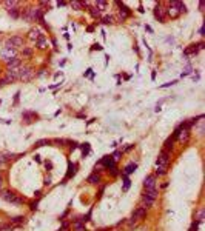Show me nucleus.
I'll list each match as a JSON object with an SVG mask.
<instances>
[{"instance_id":"f257e3e1","label":"nucleus","mask_w":205,"mask_h":231,"mask_svg":"<svg viewBox=\"0 0 205 231\" xmlns=\"http://www.w3.org/2000/svg\"><path fill=\"white\" fill-rule=\"evenodd\" d=\"M176 139L182 143H187L188 139H190V128H187L185 125H180V126L177 128V137Z\"/></svg>"},{"instance_id":"f03ea898","label":"nucleus","mask_w":205,"mask_h":231,"mask_svg":"<svg viewBox=\"0 0 205 231\" xmlns=\"http://www.w3.org/2000/svg\"><path fill=\"white\" fill-rule=\"evenodd\" d=\"M145 216H147V210H145V208H137V210L133 213L130 223H131V225H134V223L137 222V220H142V219H145Z\"/></svg>"},{"instance_id":"7ed1b4c3","label":"nucleus","mask_w":205,"mask_h":231,"mask_svg":"<svg viewBox=\"0 0 205 231\" xmlns=\"http://www.w3.org/2000/svg\"><path fill=\"white\" fill-rule=\"evenodd\" d=\"M22 43H23L22 37L14 36V37H11V39H8V40H6V48H11V50H16L17 46H22Z\"/></svg>"},{"instance_id":"20e7f679","label":"nucleus","mask_w":205,"mask_h":231,"mask_svg":"<svg viewBox=\"0 0 205 231\" xmlns=\"http://www.w3.org/2000/svg\"><path fill=\"white\" fill-rule=\"evenodd\" d=\"M168 162H170V154L167 151H161V154H159V157L156 160V166H167Z\"/></svg>"},{"instance_id":"39448f33","label":"nucleus","mask_w":205,"mask_h":231,"mask_svg":"<svg viewBox=\"0 0 205 231\" xmlns=\"http://www.w3.org/2000/svg\"><path fill=\"white\" fill-rule=\"evenodd\" d=\"M154 17H156L159 22H164L165 20V9L162 8L161 3H157V5L154 6Z\"/></svg>"},{"instance_id":"423d86ee","label":"nucleus","mask_w":205,"mask_h":231,"mask_svg":"<svg viewBox=\"0 0 205 231\" xmlns=\"http://www.w3.org/2000/svg\"><path fill=\"white\" fill-rule=\"evenodd\" d=\"M143 188L145 190H153V188H156V176H148L145 180H143Z\"/></svg>"},{"instance_id":"0eeeda50","label":"nucleus","mask_w":205,"mask_h":231,"mask_svg":"<svg viewBox=\"0 0 205 231\" xmlns=\"http://www.w3.org/2000/svg\"><path fill=\"white\" fill-rule=\"evenodd\" d=\"M19 69H20V77H19V79H22V80H28V79H31L33 69L29 66H23V68H19Z\"/></svg>"},{"instance_id":"6e6552de","label":"nucleus","mask_w":205,"mask_h":231,"mask_svg":"<svg viewBox=\"0 0 205 231\" xmlns=\"http://www.w3.org/2000/svg\"><path fill=\"white\" fill-rule=\"evenodd\" d=\"M2 57L5 60H11L16 57V50H11V48H5V50L2 51Z\"/></svg>"},{"instance_id":"1a4fd4ad","label":"nucleus","mask_w":205,"mask_h":231,"mask_svg":"<svg viewBox=\"0 0 205 231\" xmlns=\"http://www.w3.org/2000/svg\"><path fill=\"white\" fill-rule=\"evenodd\" d=\"M2 197H3V200L13 203L14 199H16V194H14V191H11V190H5V191H2Z\"/></svg>"},{"instance_id":"9d476101","label":"nucleus","mask_w":205,"mask_h":231,"mask_svg":"<svg viewBox=\"0 0 205 231\" xmlns=\"http://www.w3.org/2000/svg\"><path fill=\"white\" fill-rule=\"evenodd\" d=\"M117 6H119V8H120V13H122V14H120V19H127V17H128V16H130V14H131L130 8H127V6H125L122 2H120V3H117Z\"/></svg>"},{"instance_id":"9b49d317","label":"nucleus","mask_w":205,"mask_h":231,"mask_svg":"<svg viewBox=\"0 0 205 231\" xmlns=\"http://www.w3.org/2000/svg\"><path fill=\"white\" fill-rule=\"evenodd\" d=\"M100 180H102V177H100V174H97V173H93L91 176L88 177V182L91 185H97V183H100Z\"/></svg>"},{"instance_id":"f8f14e48","label":"nucleus","mask_w":205,"mask_h":231,"mask_svg":"<svg viewBox=\"0 0 205 231\" xmlns=\"http://www.w3.org/2000/svg\"><path fill=\"white\" fill-rule=\"evenodd\" d=\"M8 77L11 79V80H16V79H19V77H20V69H19V68L9 69L8 71Z\"/></svg>"},{"instance_id":"ddd939ff","label":"nucleus","mask_w":205,"mask_h":231,"mask_svg":"<svg viewBox=\"0 0 205 231\" xmlns=\"http://www.w3.org/2000/svg\"><path fill=\"white\" fill-rule=\"evenodd\" d=\"M28 37H29L31 40H39V39H42L40 29H31V31H29V34H28Z\"/></svg>"},{"instance_id":"4468645a","label":"nucleus","mask_w":205,"mask_h":231,"mask_svg":"<svg viewBox=\"0 0 205 231\" xmlns=\"http://www.w3.org/2000/svg\"><path fill=\"white\" fill-rule=\"evenodd\" d=\"M6 62H8V68H9V69H14V68H17L19 65H20V59H17V57H14L11 60H6Z\"/></svg>"},{"instance_id":"2eb2a0df","label":"nucleus","mask_w":205,"mask_h":231,"mask_svg":"<svg viewBox=\"0 0 205 231\" xmlns=\"http://www.w3.org/2000/svg\"><path fill=\"white\" fill-rule=\"evenodd\" d=\"M143 196H145V197H148V199H156L157 197V190H156V188H153V190H145V194H143Z\"/></svg>"},{"instance_id":"dca6fc26","label":"nucleus","mask_w":205,"mask_h":231,"mask_svg":"<svg viewBox=\"0 0 205 231\" xmlns=\"http://www.w3.org/2000/svg\"><path fill=\"white\" fill-rule=\"evenodd\" d=\"M76 168H77V166H76V163H70V165H68V173H66V177H65V179H70V177L74 176V174H76Z\"/></svg>"},{"instance_id":"f3484780","label":"nucleus","mask_w":205,"mask_h":231,"mask_svg":"<svg viewBox=\"0 0 205 231\" xmlns=\"http://www.w3.org/2000/svg\"><path fill=\"white\" fill-rule=\"evenodd\" d=\"M167 13H168L170 17H173V19H176L177 16H179V11H177V8H176V6H171V5H170V8L167 9Z\"/></svg>"},{"instance_id":"a211bd4d","label":"nucleus","mask_w":205,"mask_h":231,"mask_svg":"<svg viewBox=\"0 0 205 231\" xmlns=\"http://www.w3.org/2000/svg\"><path fill=\"white\" fill-rule=\"evenodd\" d=\"M8 13H9V16L13 17V19H19V16H20V11H19V8H11V9H8Z\"/></svg>"},{"instance_id":"6ab92c4d","label":"nucleus","mask_w":205,"mask_h":231,"mask_svg":"<svg viewBox=\"0 0 205 231\" xmlns=\"http://www.w3.org/2000/svg\"><path fill=\"white\" fill-rule=\"evenodd\" d=\"M46 46H48V43H46V40H45L43 37L37 40V48H39V50H45Z\"/></svg>"},{"instance_id":"aec40b11","label":"nucleus","mask_w":205,"mask_h":231,"mask_svg":"<svg viewBox=\"0 0 205 231\" xmlns=\"http://www.w3.org/2000/svg\"><path fill=\"white\" fill-rule=\"evenodd\" d=\"M197 50H199V48H197V45H191V46L187 48V50H185L184 52H185V54H196Z\"/></svg>"},{"instance_id":"412c9836","label":"nucleus","mask_w":205,"mask_h":231,"mask_svg":"<svg viewBox=\"0 0 205 231\" xmlns=\"http://www.w3.org/2000/svg\"><path fill=\"white\" fill-rule=\"evenodd\" d=\"M107 6H108V3L103 2V0H97V2H96V8H97L99 11H100V9H105Z\"/></svg>"},{"instance_id":"4be33fe9","label":"nucleus","mask_w":205,"mask_h":231,"mask_svg":"<svg viewBox=\"0 0 205 231\" xmlns=\"http://www.w3.org/2000/svg\"><path fill=\"white\" fill-rule=\"evenodd\" d=\"M136 168H137V165H136V163H130V165H127V168H125V174H131Z\"/></svg>"},{"instance_id":"5701e85b","label":"nucleus","mask_w":205,"mask_h":231,"mask_svg":"<svg viewBox=\"0 0 205 231\" xmlns=\"http://www.w3.org/2000/svg\"><path fill=\"white\" fill-rule=\"evenodd\" d=\"M71 8L76 9V11H79V9H82V3L77 2V0H73V2H71Z\"/></svg>"},{"instance_id":"b1692460","label":"nucleus","mask_w":205,"mask_h":231,"mask_svg":"<svg viewBox=\"0 0 205 231\" xmlns=\"http://www.w3.org/2000/svg\"><path fill=\"white\" fill-rule=\"evenodd\" d=\"M74 230L76 231H85V225H83V222H76V225H74Z\"/></svg>"},{"instance_id":"393cba45","label":"nucleus","mask_w":205,"mask_h":231,"mask_svg":"<svg viewBox=\"0 0 205 231\" xmlns=\"http://www.w3.org/2000/svg\"><path fill=\"white\" fill-rule=\"evenodd\" d=\"M17 5H19V2H14V0H11V2H5V6L8 9L11 8H17Z\"/></svg>"},{"instance_id":"a878e982","label":"nucleus","mask_w":205,"mask_h":231,"mask_svg":"<svg viewBox=\"0 0 205 231\" xmlns=\"http://www.w3.org/2000/svg\"><path fill=\"white\" fill-rule=\"evenodd\" d=\"M102 23H103V25L113 23V16H105V17H102Z\"/></svg>"},{"instance_id":"bb28decb","label":"nucleus","mask_w":205,"mask_h":231,"mask_svg":"<svg viewBox=\"0 0 205 231\" xmlns=\"http://www.w3.org/2000/svg\"><path fill=\"white\" fill-rule=\"evenodd\" d=\"M156 173L159 176H164V174H167V166H156Z\"/></svg>"},{"instance_id":"cd10ccee","label":"nucleus","mask_w":205,"mask_h":231,"mask_svg":"<svg viewBox=\"0 0 205 231\" xmlns=\"http://www.w3.org/2000/svg\"><path fill=\"white\" fill-rule=\"evenodd\" d=\"M37 114H34V113H23V119H26V122H29L28 119H36Z\"/></svg>"},{"instance_id":"c85d7f7f","label":"nucleus","mask_w":205,"mask_h":231,"mask_svg":"<svg viewBox=\"0 0 205 231\" xmlns=\"http://www.w3.org/2000/svg\"><path fill=\"white\" fill-rule=\"evenodd\" d=\"M80 148H82V153H83V156H86V154L90 153V145H88V143H83V145L80 146Z\"/></svg>"},{"instance_id":"c756f323","label":"nucleus","mask_w":205,"mask_h":231,"mask_svg":"<svg viewBox=\"0 0 205 231\" xmlns=\"http://www.w3.org/2000/svg\"><path fill=\"white\" fill-rule=\"evenodd\" d=\"M90 13H91V16H93V17H100V11H99L97 8H91Z\"/></svg>"},{"instance_id":"7c9ffc66","label":"nucleus","mask_w":205,"mask_h":231,"mask_svg":"<svg viewBox=\"0 0 205 231\" xmlns=\"http://www.w3.org/2000/svg\"><path fill=\"white\" fill-rule=\"evenodd\" d=\"M13 222L14 223H23L25 222V217H23V216H17V217L13 219Z\"/></svg>"},{"instance_id":"2f4dec72","label":"nucleus","mask_w":205,"mask_h":231,"mask_svg":"<svg viewBox=\"0 0 205 231\" xmlns=\"http://www.w3.org/2000/svg\"><path fill=\"white\" fill-rule=\"evenodd\" d=\"M143 203H145L147 207H151L154 203V200L153 199H148V197H145V196H143Z\"/></svg>"},{"instance_id":"473e14b6","label":"nucleus","mask_w":205,"mask_h":231,"mask_svg":"<svg viewBox=\"0 0 205 231\" xmlns=\"http://www.w3.org/2000/svg\"><path fill=\"white\" fill-rule=\"evenodd\" d=\"M204 219V208H200L199 211H197V222H200Z\"/></svg>"},{"instance_id":"72a5a7b5","label":"nucleus","mask_w":205,"mask_h":231,"mask_svg":"<svg viewBox=\"0 0 205 231\" xmlns=\"http://www.w3.org/2000/svg\"><path fill=\"white\" fill-rule=\"evenodd\" d=\"M173 140H174L173 137H171V139H168V140L165 142V148H170V150H171V148H173Z\"/></svg>"},{"instance_id":"f704fd0d","label":"nucleus","mask_w":205,"mask_h":231,"mask_svg":"<svg viewBox=\"0 0 205 231\" xmlns=\"http://www.w3.org/2000/svg\"><path fill=\"white\" fill-rule=\"evenodd\" d=\"M120 156H122V153H120V151H116V153L113 154V157H111V159L116 162V160H119V159H120Z\"/></svg>"},{"instance_id":"c9c22d12","label":"nucleus","mask_w":205,"mask_h":231,"mask_svg":"<svg viewBox=\"0 0 205 231\" xmlns=\"http://www.w3.org/2000/svg\"><path fill=\"white\" fill-rule=\"evenodd\" d=\"M13 203H16V205H20V203H23V197H17V196H16V199H14Z\"/></svg>"},{"instance_id":"e433bc0d","label":"nucleus","mask_w":205,"mask_h":231,"mask_svg":"<svg viewBox=\"0 0 205 231\" xmlns=\"http://www.w3.org/2000/svg\"><path fill=\"white\" fill-rule=\"evenodd\" d=\"M128 187H130V180H128V177L125 176V185H123V190L127 191L128 190Z\"/></svg>"},{"instance_id":"4c0bfd02","label":"nucleus","mask_w":205,"mask_h":231,"mask_svg":"<svg viewBox=\"0 0 205 231\" xmlns=\"http://www.w3.org/2000/svg\"><path fill=\"white\" fill-rule=\"evenodd\" d=\"M45 143H48V140H39V142L36 143V146H43Z\"/></svg>"},{"instance_id":"58836bf2","label":"nucleus","mask_w":205,"mask_h":231,"mask_svg":"<svg viewBox=\"0 0 205 231\" xmlns=\"http://www.w3.org/2000/svg\"><path fill=\"white\" fill-rule=\"evenodd\" d=\"M29 208H31V210H37V202H31L29 203Z\"/></svg>"},{"instance_id":"ea45409f","label":"nucleus","mask_w":205,"mask_h":231,"mask_svg":"<svg viewBox=\"0 0 205 231\" xmlns=\"http://www.w3.org/2000/svg\"><path fill=\"white\" fill-rule=\"evenodd\" d=\"M68 228H70V226H68V223H63V225H62V228H60L59 231H68Z\"/></svg>"},{"instance_id":"a19ab883","label":"nucleus","mask_w":205,"mask_h":231,"mask_svg":"<svg viewBox=\"0 0 205 231\" xmlns=\"http://www.w3.org/2000/svg\"><path fill=\"white\" fill-rule=\"evenodd\" d=\"M23 54H25V56H31V50H29V48H25V50H23Z\"/></svg>"},{"instance_id":"79ce46f5","label":"nucleus","mask_w":205,"mask_h":231,"mask_svg":"<svg viewBox=\"0 0 205 231\" xmlns=\"http://www.w3.org/2000/svg\"><path fill=\"white\" fill-rule=\"evenodd\" d=\"M199 134H204V123L199 125Z\"/></svg>"},{"instance_id":"37998d69","label":"nucleus","mask_w":205,"mask_h":231,"mask_svg":"<svg viewBox=\"0 0 205 231\" xmlns=\"http://www.w3.org/2000/svg\"><path fill=\"white\" fill-rule=\"evenodd\" d=\"M196 228H197V222L193 223V225H191V230H190V231H196Z\"/></svg>"},{"instance_id":"c03bdc74","label":"nucleus","mask_w":205,"mask_h":231,"mask_svg":"<svg viewBox=\"0 0 205 231\" xmlns=\"http://www.w3.org/2000/svg\"><path fill=\"white\" fill-rule=\"evenodd\" d=\"M45 166H46L48 169H51V168H52V163H51V162H46V163H45Z\"/></svg>"},{"instance_id":"a18cd8bd","label":"nucleus","mask_w":205,"mask_h":231,"mask_svg":"<svg viewBox=\"0 0 205 231\" xmlns=\"http://www.w3.org/2000/svg\"><path fill=\"white\" fill-rule=\"evenodd\" d=\"M51 183V177H46V179H45V185H49Z\"/></svg>"},{"instance_id":"49530a36","label":"nucleus","mask_w":205,"mask_h":231,"mask_svg":"<svg viewBox=\"0 0 205 231\" xmlns=\"http://www.w3.org/2000/svg\"><path fill=\"white\" fill-rule=\"evenodd\" d=\"M93 50H102V46H100V45H94Z\"/></svg>"},{"instance_id":"de8ad7c7","label":"nucleus","mask_w":205,"mask_h":231,"mask_svg":"<svg viewBox=\"0 0 205 231\" xmlns=\"http://www.w3.org/2000/svg\"><path fill=\"white\" fill-rule=\"evenodd\" d=\"M2 183H3V177H2V174H0V190H2Z\"/></svg>"},{"instance_id":"09e8293b","label":"nucleus","mask_w":205,"mask_h":231,"mask_svg":"<svg viewBox=\"0 0 205 231\" xmlns=\"http://www.w3.org/2000/svg\"><path fill=\"white\" fill-rule=\"evenodd\" d=\"M100 231H103V230H100Z\"/></svg>"}]
</instances>
